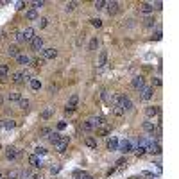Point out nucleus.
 <instances>
[{
    "instance_id": "nucleus-49",
    "label": "nucleus",
    "mask_w": 179,
    "mask_h": 179,
    "mask_svg": "<svg viewBox=\"0 0 179 179\" xmlns=\"http://www.w3.org/2000/svg\"><path fill=\"white\" fill-rule=\"evenodd\" d=\"M43 5H45V2H34V4H32V7H34V11H36V9H38V7H43Z\"/></svg>"
},
{
    "instance_id": "nucleus-2",
    "label": "nucleus",
    "mask_w": 179,
    "mask_h": 179,
    "mask_svg": "<svg viewBox=\"0 0 179 179\" xmlns=\"http://www.w3.org/2000/svg\"><path fill=\"white\" fill-rule=\"evenodd\" d=\"M152 95H154V88H152V86H143V88L140 90V99L141 100H151Z\"/></svg>"
},
{
    "instance_id": "nucleus-42",
    "label": "nucleus",
    "mask_w": 179,
    "mask_h": 179,
    "mask_svg": "<svg viewBox=\"0 0 179 179\" xmlns=\"http://www.w3.org/2000/svg\"><path fill=\"white\" fill-rule=\"evenodd\" d=\"M34 154H36V156H45V154H47V149H45V147H36Z\"/></svg>"
},
{
    "instance_id": "nucleus-33",
    "label": "nucleus",
    "mask_w": 179,
    "mask_h": 179,
    "mask_svg": "<svg viewBox=\"0 0 179 179\" xmlns=\"http://www.w3.org/2000/svg\"><path fill=\"white\" fill-rule=\"evenodd\" d=\"M75 7H77V2H66V5H65V11H66V13H72Z\"/></svg>"
},
{
    "instance_id": "nucleus-5",
    "label": "nucleus",
    "mask_w": 179,
    "mask_h": 179,
    "mask_svg": "<svg viewBox=\"0 0 179 179\" xmlns=\"http://www.w3.org/2000/svg\"><path fill=\"white\" fill-rule=\"evenodd\" d=\"M18 149L16 147H13V145H9V147H5V158L7 159H16L18 158Z\"/></svg>"
},
{
    "instance_id": "nucleus-58",
    "label": "nucleus",
    "mask_w": 179,
    "mask_h": 179,
    "mask_svg": "<svg viewBox=\"0 0 179 179\" xmlns=\"http://www.w3.org/2000/svg\"><path fill=\"white\" fill-rule=\"evenodd\" d=\"M2 129H4V124H2V120H0V131H2Z\"/></svg>"
},
{
    "instance_id": "nucleus-22",
    "label": "nucleus",
    "mask_w": 179,
    "mask_h": 179,
    "mask_svg": "<svg viewBox=\"0 0 179 179\" xmlns=\"http://www.w3.org/2000/svg\"><path fill=\"white\" fill-rule=\"evenodd\" d=\"M16 63H18V65H29V63H31V58L25 56V54H20V56L16 58Z\"/></svg>"
},
{
    "instance_id": "nucleus-8",
    "label": "nucleus",
    "mask_w": 179,
    "mask_h": 179,
    "mask_svg": "<svg viewBox=\"0 0 179 179\" xmlns=\"http://www.w3.org/2000/svg\"><path fill=\"white\" fill-rule=\"evenodd\" d=\"M138 11L143 13V15H151V13L154 11V7H152V4H149V2H141L138 5Z\"/></svg>"
},
{
    "instance_id": "nucleus-50",
    "label": "nucleus",
    "mask_w": 179,
    "mask_h": 179,
    "mask_svg": "<svg viewBox=\"0 0 179 179\" xmlns=\"http://www.w3.org/2000/svg\"><path fill=\"white\" fill-rule=\"evenodd\" d=\"M25 5H27V4H25V2H18V4H16V9H18V11H22V9H23V7H25Z\"/></svg>"
},
{
    "instance_id": "nucleus-51",
    "label": "nucleus",
    "mask_w": 179,
    "mask_h": 179,
    "mask_svg": "<svg viewBox=\"0 0 179 179\" xmlns=\"http://www.w3.org/2000/svg\"><path fill=\"white\" fill-rule=\"evenodd\" d=\"M15 40L18 41V43H22V41H23V40H22V32H15Z\"/></svg>"
},
{
    "instance_id": "nucleus-56",
    "label": "nucleus",
    "mask_w": 179,
    "mask_h": 179,
    "mask_svg": "<svg viewBox=\"0 0 179 179\" xmlns=\"http://www.w3.org/2000/svg\"><path fill=\"white\" fill-rule=\"evenodd\" d=\"M65 127H66V124H65V122H59V124H58V129H65Z\"/></svg>"
},
{
    "instance_id": "nucleus-41",
    "label": "nucleus",
    "mask_w": 179,
    "mask_h": 179,
    "mask_svg": "<svg viewBox=\"0 0 179 179\" xmlns=\"http://www.w3.org/2000/svg\"><path fill=\"white\" fill-rule=\"evenodd\" d=\"M31 79H32V77H31V72H27V70L22 72V81H23V82H29Z\"/></svg>"
},
{
    "instance_id": "nucleus-3",
    "label": "nucleus",
    "mask_w": 179,
    "mask_h": 179,
    "mask_svg": "<svg viewBox=\"0 0 179 179\" xmlns=\"http://www.w3.org/2000/svg\"><path fill=\"white\" fill-rule=\"evenodd\" d=\"M68 141H70V138H68V136H63V134H61V140L56 143V145H54V149H56L58 152H61V154H63V152L68 149Z\"/></svg>"
},
{
    "instance_id": "nucleus-39",
    "label": "nucleus",
    "mask_w": 179,
    "mask_h": 179,
    "mask_svg": "<svg viewBox=\"0 0 179 179\" xmlns=\"http://www.w3.org/2000/svg\"><path fill=\"white\" fill-rule=\"evenodd\" d=\"M38 25H40V29H45L47 25H48V18H38Z\"/></svg>"
},
{
    "instance_id": "nucleus-38",
    "label": "nucleus",
    "mask_w": 179,
    "mask_h": 179,
    "mask_svg": "<svg viewBox=\"0 0 179 179\" xmlns=\"http://www.w3.org/2000/svg\"><path fill=\"white\" fill-rule=\"evenodd\" d=\"M97 47H99V40L97 38H91V41H90V50H97Z\"/></svg>"
},
{
    "instance_id": "nucleus-10",
    "label": "nucleus",
    "mask_w": 179,
    "mask_h": 179,
    "mask_svg": "<svg viewBox=\"0 0 179 179\" xmlns=\"http://www.w3.org/2000/svg\"><path fill=\"white\" fill-rule=\"evenodd\" d=\"M147 152H151V154H161V145H159L158 141L154 143V140L147 145Z\"/></svg>"
},
{
    "instance_id": "nucleus-47",
    "label": "nucleus",
    "mask_w": 179,
    "mask_h": 179,
    "mask_svg": "<svg viewBox=\"0 0 179 179\" xmlns=\"http://www.w3.org/2000/svg\"><path fill=\"white\" fill-rule=\"evenodd\" d=\"M141 176L145 179H156V176L154 174H151V172H141Z\"/></svg>"
},
{
    "instance_id": "nucleus-32",
    "label": "nucleus",
    "mask_w": 179,
    "mask_h": 179,
    "mask_svg": "<svg viewBox=\"0 0 179 179\" xmlns=\"http://www.w3.org/2000/svg\"><path fill=\"white\" fill-rule=\"evenodd\" d=\"M20 177H22L20 170H11V172L7 174V179H20Z\"/></svg>"
},
{
    "instance_id": "nucleus-27",
    "label": "nucleus",
    "mask_w": 179,
    "mask_h": 179,
    "mask_svg": "<svg viewBox=\"0 0 179 179\" xmlns=\"http://www.w3.org/2000/svg\"><path fill=\"white\" fill-rule=\"evenodd\" d=\"M25 16H27V20H38V18H40V16H38V11H34V9H29Z\"/></svg>"
},
{
    "instance_id": "nucleus-19",
    "label": "nucleus",
    "mask_w": 179,
    "mask_h": 179,
    "mask_svg": "<svg viewBox=\"0 0 179 179\" xmlns=\"http://www.w3.org/2000/svg\"><path fill=\"white\" fill-rule=\"evenodd\" d=\"M29 86H31V88H32L34 91H38V90L41 88V81H40V79H36V77H32V79L29 81Z\"/></svg>"
},
{
    "instance_id": "nucleus-26",
    "label": "nucleus",
    "mask_w": 179,
    "mask_h": 179,
    "mask_svg": "<svg viewBox=\"0 0 179 179\" xmlns=\"http://www.w3.org/2000/svg\"><path fill=\"white\" fill-rule=\"evenodd\" d=\"M82 131L84 133H90V131H93V124H91V120H86V122H82Z\"/></svg>"
},
{
    "instance_id": "nucleus-31",
    "label": "nucleus",
    "mask_w": 179,
    "mask_h": 179,
    "mask_svg": "<svg viewBox=\"0 0 179 179\" xmlns=\"http://www.w3.org/2000/svg\"><path fill=\"white\" fill-rule=\"evenodd\" d=\"M50 134H52V129H50V127H43V129L40 131V136H41V138H48Z\"/></svg>"
},
{
    "instance_id": "nucleus-36",
    "label": "nucleus",
    "mask_w": 179,
    "mask_h": 179,
    "mask_svg": "<svg viewBox=\"0 0 179 179\" xmlns=\"http://www.w3.org/2000/svg\"><path fill=\"white\" fill-rule=\"evenodd\" d=\"M31 63H32V66L38 68V66H43V65H45V59H43V58H36V59H32Z\"/></svg>"
},
{
    "instance_id": "nucleus-34",
    "label": "nucleus",
    "mask_w": 179,
    "mask_h": 179,
    "mask_svg": "<svg viewBox=\"0 0 179 179\" xmlns=\"http://www.w3.org/2000/svg\"><path fill=\"white\" fill-rule=\"evenodd\" d=\"M18 104H20V109L29 111V100H27V99H20V100H18Z\"/></svg>"
},
{
    "instance_id": "nucleus-43",
    "label": "nucleus",
    "mask_w": 179,
    "mask_h": 179,
    "mask_svg": "<svg viewBox=\"0 0 179 179\" xmlns=\"http://www.w3.org/2000/svg\"><path fill=\"white\" fill-rule=\"evenodd\" d=\"M91 25H93V27H97V29H99V27H102V20H100V18H91Z\"/></svg>"
},
{
    "instance_id": "nucleus-45",
    "label": "nucleus",
    "mask_w": 179,
    "mask_h": 179,
    "mask_svg": "<svg viewBox=\"0 0 179 179\" xmlns=\"http://www.w3.org/2000/svg\"><path fill=\"white\" fill-rule=\"evenodd\" d=\"M145 152H147V149H145L143 145H138V149H136V154H138V156H143Z\"/></svg>"
},
{
    "instance_id": "nucleus-55",
    "label": "nucleus",
    "mask_w": 179,
    "mask_h": 179,
    "mask_svg": "<svg viewBox=\"0 0 179 179\" xmlns=\"http://www.w3.org/2000/svg\"><path fill=\"white\" fill-rule=\"evenodd\" d=\"M154 5H156V9H163V4H161V2H156ZM154 5H152V7H154Z\"/></svg>"
},
{
    "instance_id": "nucleus-17",
    "label": "nucleus",
    "mask_w": 179,
    "mask_h": 179,
    "mask_svg": "<svg viewBox=\"0 0 179 179\" xmlns=\"http://www.w3.org/2000/svg\"><path fill=\"white\" fill-rule=\"evenodd\" d=\"M106 145H108V151H111V152L113 151H118V140L115 138V136H111V138L108 140Z\"/></svg>"
},
{
    "instance_id": "nucleus-11",
    "label": "nucleus",
    "mask_w": 179,
    "mask_h": 179,
    "mask_svg": "<svg viewBox=\"0 0 179 179\" xmlns=\"http://www.w3.org/2000/svg\"><path fill=\"white\" fill-rule=\"evenodd\" d=\"M122 154H129L131 151H133V143L129 141V140H124L122 143H120V149H118Z\"/></svg>"
},
{
    "instance_id": "nucleus-37",
    "label": "nucleus",
    "mask_w": 179,
    "mask_h": 179,
    "mask_svg": "<svg viewBox=\"0 0 179 179\" xmlns=\"http://www.w3.org/2000/svg\"><path fill=\"white\" fill-rule=\"evenodd\" d=\"M13 82H16V84H22L23 81H22V72H15L13 74Z\"/></svg>"
},
{
    "instance_id": "nucleus-20",
    "label": "nucleus",
    "mask_w": 179,
    "mask_h": 179,
    "mask_svg": "<svg viewBox=\"0 0 179 179\" xmlns=\"http://www.w3.org/2000/svg\"><path fill=\"white\" fill-rule=\"evenodd\" d=\"M84 145L90 147V149H97V140L93 138V136H88V138L84 140Z\"/></svg>"
},
{
    "instance_id": "nucleus-30",
    "label": "nucleus",
    "mask_w": 179,
    "mask_h": 179,
    "mask_svg": "<svg viewBox=\"0 0 179 179\" xmlns=\"http://www.w3.org/2000/svg\"><path fill=\"white\" fill-rule=\"evenodd\" d=\"M111 111H113V115H115V117H122V115L125 113L120 106H111Z\"/></svg>"
},
{
    "instance_id": "nucleus-29",
    "label": "nucleus",
    "mask_w": 179,
    "mask_h": 179,
    "mask_svg": "<svg viewBox=\"0 0 179 179\" xmlns=\"http://www.w3.org/2000/svg\"><path fill=\"white\" fill-rule=\"evenodd\" d=\"M59 140H61V134H59V133H52V134L48 136V141H50L52 145H56V143H58Z\"/></svg>"
},
{
    "instance_id": "nucleus-48",
    "label": "nucleus",
    "mask_w": 179,
    "mask_h": 179,
    "mask_svg": "<svg viewBox=\"0 0 179 179\" xmlns=\"http://www.w3.org/2000/svg\"><path fill=\"white\" fill-rule=\"evenodd\" d=\"M154 86H161V79H159V77H154V79H152V88H154Z\"/></svg>"
},
{
    "instance_id": "nucleus-16",
    "label": "nucleus",
    "mask_w": 179,
    "mask_h": 179,
    "mask_svg": "<svg viewBox=\"0 0 179 179\" xmlns=\"http://www.w3.org/2000/svg\"><path fill=\"white\" fill-rule=\"evenodd\" d=\"M29 163H31L34 168H41V167H43L40 156H36V154H31V156H29Z\"/></svg>"
},
{
    "instance_id": "nucleus-7",
    "label": "nucleus",
    "mask_w": 179,
    "mask_h": 179,
    "mask_svg": "<svg viewBox=\"0 0 179 179\" xmlns=\"http://www.w3.org/2000/svg\"><path fill=\"white\" fill-rule=\"evenodd\" d=\"M43 48V38L41 36H36L34 40L31 41V50H34V52H38Z\"/></svg>"
},
{
    "instance_id": "nucleus-40",
    "label": "nucleus",
    "mask_w": 179,
    "mask_h": 179,
    "mask_svg": "<svg viewBox=\"0 0 179 179\" xmlns=\"http://www.w3.org/2000/svg\"><path fill=\"white\" fill-rule=\"evenodd\" d=\"M93 7H95L97 11H100V9H104V7H106V2H104V0H97V2L93 4Z\"/></svg>"
},
{
    "instance_id": "nucleus-1",
    "label": "nucleus",
    "mask_w": 179,
    "mask_h": 179,
    "mask_svg": "<svg viewBox=\"0 0 179 179\" xmlns=\"http://www.w3.org/2000/svg\"><path fill=\"white\" fill-rule=\"evenodd\" d=\"M41 58L47 61V59H56L58 58V48H54V47H48V48H41Z\"/></svg>"
},
{
    "instance_id": "nucleus-13",
    "label": "nucleus",
    "mask_w": 179,
    "mask_h": 179,
    "mask_svg": "<svg viewBox=\"0 0 179 179\" xmlns=\"http://www.w3.org/2000/svg\"><path fill=\"white\" fill-rule=\"evenodd\" d=\"M131 84H133V88H134V90H138V91H140V90L145 86V79H143L141 75H136V77L133 79V82H131Z\"/></svg>"
},
{
    "instance_id": "nucleus-28",
    "label": "nucleus",
    "mask_w": 179,
    "mask_h": 179,
    "mask_svg": "<svg viewBox=\"0 0 179 179\" xmlns=\"http://www.w3.org/2000/svg\"><path fill=\"white\" fill-rule=\"evenodd\" d=\"M2 124H4V129H15V125H16V122L15 120H2Z\"/></svg>"
},
{
    "instance_id": "nucleus-46",
    "label": "nucleus",
    "mask_w": 179,
    "mask_h": 179,
    "mask_svg": "<svg viewBox=\"0 0 179 179\" xmlns=\"http://www.w3.org/2000/svg\"><path fill=\"white\" fill-rule=\"evenodd\" d=\"M59 170H61L59 165H54V167H50V174H52V176H54V174H58Z\"/></svg>"
},
{
    "instance_id": "nucleus-15",
    "label": "nucleus",
    "mask_w": 179,
    "mask_h": 179,
    "mask_svg": "<svg viewBox=\"0 0 179 179\" xmlns=\"http://www.w3.org/2000/svg\"><path fill=\"white\" fill-rule=\"evenodd\" d=\"M108 61V50H100L99 58H97V68H102Z\"/></svg>"
},
{
    "instance_id": "nucleus-60",
    "label": "nucleus",
    "mask_w": 179,
    "mask_h": 179,
    "mask_svg": "<svg viewBox=\"0 0 179 179\" xmlns=\"http://www.w3.org/2000/svg\"><path fill=\"white\" fill-rule=\"evenodd\" d=\"M0 179H5V177H4V176H2V172H0Z\"/></svg>"
},
{
    "instance_id": "nucleus-24",
    "label": "nucleus",
    "mask_w": 179,
    "mask_h": 179,
    "mask_svg": "<svg viewBox=\"0 0 179 179\" xmlns=\"http://www.w3.org/2000/svg\"><path fill=\"white\" fill-rule=\"evenodd\" d=\"M52 115H54V108H47L45 111H41V118L43 120H48Z\"/></svg>"
},
{
    "instance_id": "nucleus-35",
    "label": "nucleus",
    "mask_w": 179,
    "mask_h": 179,
    "mask_svg": "<svg viewBox=\"0 0 179 179\" xmlns=\"http://www.w3.org/2000/svg\"><path fill=\"white\" fill-rule=\"evenodd\" d=\"M7 74H9V66H7V65H0V77L4 79Z\"/></svg>"
},
{
    "instance_id": "nucleus-57",
    "label": "nucleus",
    "mask_w": 179,
    "mask_h": 179,
    "mask_svg": "<svg viewBox=\"0 0 179 179\" xmlns=\"http://www.w3.org/2000/svg\"><path fill=\"white\" fill-rule=\"evenodd\" d=\"M156 40H161V31H156Z\"/></svg>"
},
{
    "instance_id": "nucleus-44",
    "label": "nucleus",
    "mask_w": 179,
    "mask_h": 179,
    "mask_svg": "<svg viewBox=\"0 0 179 179\" xmlns=\"http://www.w3.org/2000/svg\"><path fill=\"white\" fill-rule=\"evenodd\" d=\"M145 25H147V27H154V25H156V18H152V16H149V18L145 20Z\"/></svg>"
},
{
    "instance_id": "nucleus-4",
    "label": "nucleus",
    "mask_w": 179,
    "mask_h": 179,
    "mask_svg": "<svg viewBox=\"0 0 179 179\" xmlns=\"http://www.w3.org/2000/svg\"><path fill=\"white\" fill-rule=\"evenodd\" d=\"M34 38H36V31H34L32 27H27V29L22 31V40L23 41H29V43H31Z\"/></svg>"
},
{
    "instance_id": "nucleus-23",
    "label": "nucleus",
    "mask_w": 179,
    "mask_h": 179,
    "mask_svg": "<svg viewBox=\"0 0 179 179\" xmlns=\"http://www.w3.org/2000/svg\"><path fill=\"white\" fill-rule=\"evenodd\" d=\"M90 120H91L93 127H100L102 124H106V118H104V117H95V118H90Z\"/></svg>"
},
{
    "instance_id": "nucleus-59",
    "label": "nucleus",
    "mask_w": 179,
    "mask_h": 179,
    "mask_svg": "<svg viewBox=\"0 0 179 179\" xmlns=\"http://www.w3.org/2000/svg\"><path fill=\"white\" fill-rule=\"evenodd\" d=\"M2 102H4V99H2V95H0V104H2Z\"/></svg>"
},
{
    "instance_id": "nucleus-6",
    "label": "nucleus",
    "mask_w": 179,
    "mask_h": 179,
    "mask_svg": "<svg viewBox=\"0 0 179 179\" xmlns=\"http://www.w3.org/2000/svg\"><path fill=\"white\" fill-rule=\"evenodd\" d=\"M159 113H161L159 106H149V108L145 109V115H147L149 118H154V117H159Z\"/></svg>"
},
{
    "instance_id": "nucleus-52",
    "label": "nucleus",
    "mask_w": 179,
    "mask_h": 179,
    "mask_svg": "<svg viewBox=\"0 0 179 179\" xmlns=\"http://www.w3.org/2000/svg\"><path fill=\"white\" fill-rule=\"evenodd\" d=\"M48 91H50V93L58 91V86H56V84H50V86H48Z\"/></svg>"
},
{
    "instance_id": "nucleus-14",
    "label": "nucleus",
    "mask_w": 179,
    "mask_h": 179,
    "mask_svg": "<svg viewBox=\"0 0 179 179\" xmlns=\"http://www.w3.org/2000/svg\"><path fill=\"white\" fill-rule=\"evenodd\" d=\"M158 127H156V124L154 122H151V120H147V122H143V131L145 133H151L152 136H154V131H156Z\"/></svg>"
},
{
    "instance_id": "nucleus-12",
    "label": "nucleus",
    "mask_w": 179,
    "mask_h": 179,
    "mask_svg": "<svg viewBox=\"0 0 179 179\" xmlns=\"http://www.w3.org/2000/svg\"><path fill=\"white\" fill-rule=\"evenodd\" d=\"M77 102H79V95H77V93H72L70 99H68V102H66V108H68V109H75V108H77Z\"/></svg>"
},
{
    "instance_id": "nucleus-21",
    "label": "nucleus",
    "mask_w": 179,
    "mask_h": 179,
    "mask_svg": "<svg viewBox=\"0 0 179 179\" xmlns=\"http://www.w3.org/2000/svg\"><path fill=\"white\" fill-rule=\"evenodd\" d=\"M7 54H9L11 58H18V56H20V50H18L16 45H11V47L7 48Z\"/></svg>"
},
{
    "instance_id": "nucleus-18",
    "label": "nucleus",
    "mask_w": 179,
    "mask_h": 179,
    "mask_svg": "<svg viewBox=\"0 0 179 179\" xmlns=\"http://www.w3.org/2000/svg\"><path fill=\"white\" fill-rule=\"evenodd\" d=\"M106 7H108L109 16H111V15H117V11H118V2H106Z\"/></svg>"
},
{
    "instance_id": "nucleus-53",
    "label": "nucleus",
    "mask_w": 179,
    "mask_h": 179,
    "mask_svg": "<svg viewBox=\"0 0 179 179\" xmlns=\"http://www.w3.org/2000/svg\"><path fill=\"white\" fill-rule=\"evenodd\" d=\"M29 179H43V177H41L40 174H31V177Z\"/></svg>"
},
{
    "instance_id": "nucleus-9",
    "label": "nucleus",
    "mask_w": 179,
    "mask_h": 179,
    "mask_svg": "<svg viewBox=\"0 0 179 179\" xmlns=\"http://www.w3.org/2000/svg\"><path fill=\"white\" fill-rule=\"evenodd\" d=\"M111 133V124L109 122H106V124H102L100 127H97V134L99 136H106V134H109Z\"/></svg>"
},
{
    "instance_id": "nucleus-25",
    "label": "nucleus",
    "mask_w": 179,
    "mask_h": 179,
    "mask_svg": "<svg viewBox=\"0 0 179 179\" xmlns=\"http://www.w3.org/2000/svg\"><path fill=\"white\" fill-rule=\"evenodd\" d=\"M20 99H22V95L18 91H11V93L7 95V100H9V102H18Z\"/></svg>"
},
{
    "instance_id": "nucleus-54",
    "label": "nucleus",
    "mask_w": 179,
    "mask_h": 179,
    "mask_svg": "<svg viewBox=\"0 0 179 179\" xmlns=\"http://www.w3.org/2000/svg\"><path fill=\"white\" fill-rule=\"evenodd\" d=\"M124 163H125V158H120L118 161H117V165H118V167H122V165H124Z\"/></svg>"
}]
</instances>
